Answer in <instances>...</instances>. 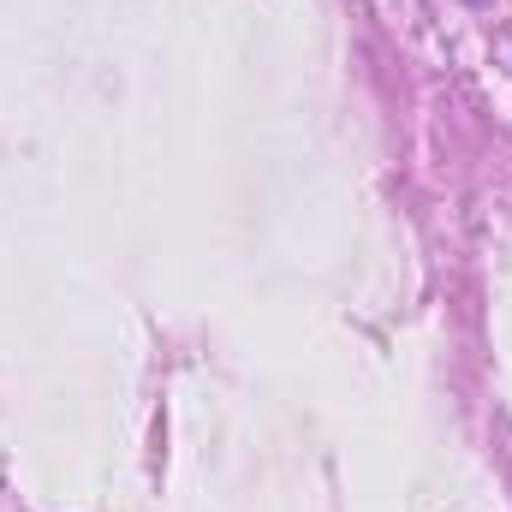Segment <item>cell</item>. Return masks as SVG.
Returning a JSON list of instances; mask_svg holds the SVG:
<instances>
[{
  "instance_id": "cell-1",
  "label": "cell",
  "mask_w": 512,
  "mask_h": 512,
  "mask_svg": "<svg viewBox=\"0 0 512 512\" xmlns=\"http://www.w3.org/2000/svg\"><path fill=\"white\" fill-rule=\"evenodd\" d=\"M471 6H489V0H471Z\"/></svg>"
}]
</instances>
